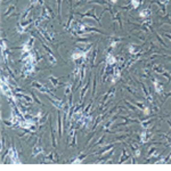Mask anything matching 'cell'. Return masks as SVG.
<instances>
[{
    "mask_svg": "<svg viewBox=\"0 0 171 171\" xmlns=\"http://www.w3.org/2000/svg\"><path fill=\"white\" fill-rule=\"evenodd\" d=\"M129 157H132V155L129 154V152L127 148H123L122 150V155H121V159L119 160V164H122L123 162H126V161H128Z\"/></svg>",
    "mask_w": 171,
    "mask_h": 171,
    "instance_id": "ba28073f",
    "label": "cell"
},
{
    "mask_svg": "<svg viewBox=\"0 0 171 171\" xmlns=\"http://www.w3.org/2000/svg\"><path fill=\"white\" fill-rule=\"evenodd\" d=\"M169 117H170V119H171V114H170V115H169Z\"/></svg>",
    "mask_w": 171,
    "mask_h": 171,
    "instance_id": "8d00e7d4",
    "label": "cell"
},
{
    "mask_svg": "<svg viewBox=\"0 0 171 171\" xmlns=\"http://www.w3.org/2000/svg\"><path fill=\"white\" fill-rule=\"evenodd\" d=\"M152 31H153V33H154V34H155V37H156V39L159 40V42H160L161 45H162V46L164 47V48H168V46H166V42H163V40H162V38H161L160 34H159V33H157V32H155L154 30H152Z\"/></svg>",
    "mask_w": 171,
    "mask_h": 171,
    "instance_id": "44dd1931",
    "label": "cell"
},
{
    "mask_svg": "<svg viewBox=\"0 0 171 171\" xmlns=\"http://www.w3.org/2000/svg\"><path fill=\"white\" fill-rule=\"evenodd\" d=\"M132 104H134L135 106H137L139 108V110H141V111H144L145 110V107H146V105L145 104H143V103H139V102H132Z\"/></svg>",
    "mask_w": 171,
    "mask_h": 171,
    "instance_id": "d4e9b609",
    "label": "cell"
},
{
    "mask_svg": "<svg viewBox=\"0 0 171 171\" xmlns=\"http://www.w3.org/2000/svg\"><path fill=\"white\" fill-rule=\"evenodd\" d=\"M8 1H9V0H7V2H8ZM4 2H6V0H4V1H2V4H4Z\"/></svg>",
    "mask_w": 171,
    "mask_h": 171,
    "instance_id": "e575fe53",
    "label": "cell"
},
{
    "mask_svg": "<svg viewBox=\"0 0 171 171\" xmlns=\"http://www.w3.org/2000/svg\"><path fill=\"white\" fill-rule=\"evenodd\" d=\"M152 79V81H153V86H154V90L160 95V96H162L163 94H164V90H163V85L161 83L159 80H156V79H154V78H151Z\"/></svg>",
    "mask_w": 171,
    "mask_h": 171,
    "instance_id": "5b68a950",
    "label": "cell"
},
{
    "mask_svg": "<svg viewBox=\"0 0 171 171\" xmlns=\"http://www.w3.org/2000/svg\"><path fill=\"white\" fill-rule=\"evenodd\" d=\"M168 33H170V34H171V30H170V31H169V32H168Z\"/></svg>",
    "mask_w": 171,
    "mask_h": 171,
    "instance_id": "d590c367",
    "label": "cell"
},
{
    "mask_svg": "<svg viewBox=\"0 0 171 171\" xmlns=\"http://www.w3.org/2000/svg\"><path fill=\"white\" fill-rule=\"evenodd\" d=\"M56 4H57V18H58L59 23H62V16H61V11H62V0H56Z\"/></svg>",
    "mask_w": 171,
    "mask_h": 171,
    "instance_id": "e0dca14e",
    "label": "cell"
},
{
    "mask_svg": "<svg viewBox=\"0 0 171 171\" xmlns=\"http://www.w3.org/2000/svg\"><path fill=\"white\" fill-rule=\"evenodd\" d=\"M163 36H164V37H166V38H168V39H169V40L171 41V34H170V33L166 32V33H163Z\"/></svg>",
    "mask_w": 171,
    "mask_h": 171,
    "instance_id": "4dcf8cb0",
    "label": "cell"
},
{
    "mask_svg": "<svg viewBox=\"0 0 171 171\" xmlns=\"http://www.w3.org/2000/svg\"><path fill=\"white\" fill-rule=\"evenodd\" d=\"M141 4H143V0H131L129 5L131 6V9H138Z\"/></svg>",
    "mask_w": 171,
    "mask_h": 171,
    "instance_id": "2e32d148",
    "label": "cell"
},
{
    "mask_svg": "<svg viewBox=\"0 0 171 171\" xmlns=\"http://www.w3.org/2000/svg\"><path fill=\"white\" fill-rule=\"evenodd\" d=\"M95 11H96V7H92L90 9V11H86V13H76V11H73L74 14L76 15H79L80 18H83V17H91V18H94L96 22H98V24H99V26H102V23H101V18H98L96 16V14H95Z\"/></svg>",
    "mask_w": 171,
    "mask_h": 171,
    "instance_id": "7a4b0ae2",
    "label": "cell"
},
{
    "mask_svg": "<svg viewBox=\"0 0 171 171\" xmlns=\"http://www.w3.org/2000/svg\"><path fill=\"white\" fill-rule=\"evenodd\" d=\"M151 15H152V11L151 8H146V9H143V11H139V17L140 18H144V20H147V18H151Z\"/></svg>",
    "mask_w": 171,
    "mask_h": 171,
    "instance_id": "9c48e42d",
    "label": "cell"
},
{
    "mask_svg": "<svg viewBox=\"0 0 171 171\" xmlns=\"http://www.w3.org/2000/svg\"><path fill=\"white\" fill-rule=\"evenodd\" d=\"M105 139H106V135H103L101 138L97 139L96 143H94V144L91 145V146H89V147L91 148V147H95V146H97V145H98V146H102V145L105 143Z\"/></svg>",
    "mask_w": 171,
    "mask_h": 171,
    "instance_id": "9a60e30c",
    "label": "cell"
},
{
    "mask_svg": "<svg viewBox=\"0 0 171 171\" xmlns=\"http://www.w3.org/2000/svg\"><path fill=\"white\" fill-rule=\"evenodd\" d=\"M114 146H115V144H110L107 145V147H104V148H102L101 151H97V152H95L94 154L96 155H104L105 153H107L110 150H112V148H114Z\"/></svg>",
    "mask_w": 171,
    "mask_h": 171,
    "instance_id": "8fae6325",
    "label": "cell"
},
{
    "mask_svg": "<svg viewBox=\"0 0 171 171\" xmlns=\"http://www.w3.org/2000/svg\"><path fill=\"white\" fill-rule=\"evenodd\" d=\"M89 87H90V78L88 79V81H87V83H86L83 87H82V89H81V92H80V104L81 106L83 105V101H85V97L86 95H87V92H88V90H89Z\"/></svg>",
    "mask_w": 171,
    "mask_h": 171,
    "instance_id": "277c9868",
    "label": "cell"
},
{
    "mask_svg": "<svg viewBox=\"0 0 171 171\" xmlns=\"http://www.w3.org/2000/svg\"><path fill=\"white\" fill-rule=\"evenodd\" d=\"M48 80L50 81V83L54 86V87H61V86H65L66 83L64 82H61V78H56V76H54V75H50L48 76Z\"/></svg>",
    "mask_w": 171,
    "mask_h": 171,
    "instance_id": "8992f818",
    "label": "cell"
},
{
    "mask_svg": "<svg viewBox=\"0 0 171 171\" xmlns=\"http://www.w3.org/2000/svg\"><path fill=\"white\" fill-rule=\"evenodd\" d=\"M42 153H43V148L39 145V140H38V143L34 145V147H33V150H32V157L42 154Z\"/></svg>",
    "mask_w": 171,
    "mask_h": 171,
    "instance_id": "30bf717a",
    "label": "cell"
},
{
    "mask_svg": "<svg viewBox=\"0 0 171 171\" xmlns=\"http://www.w3.org/2000/svg\"><path fill=\"white\" fill-rule=\"evenodd\" d=\"M1 145H2V146H1V151L4 152V150H5V137H2V143H1Z\"/></svg>",
    "mask_w": 171,
    "mask_h": 171,
    "instance_id": "f546056e",
    "label": "cell"
},
{
    "mask_svg": "<svg viewBox=\"0 0 171 171\" xmlns=\"http://www.w3.org/2000/svg\"><path fill=\"white\" fill-rule=\"evenodd\" d=\"M38 4H39V5H41V6H43V5H45V2H43V0H38Z\"/></svg>",
    "mask_w": 171,
    "mask_h": 171,
    "instance_id": "d6a6232c",
    "label": "cell"
},
{
    "mask_svg": "<svg viewBox=\"0 0 171 171\" xmlns=\"http://www.w3.org/2000/svg\"><path fill=\"white\" fill-rule=\"evenodd\" d=\"M96 86H97V75H94V81H92V97L96 95Z\"/></svg>",
    "mask_w": 171,
    "mask_h": 171,
    "instance_id": "7402d4cb",
    "label": "cell"
},
{
    "mask_svg": "<svg viewBox=\"0 0 171 171\" xmlns=\"http://www.w3.org/2000/svg\"><path fill=\"white\" fill-rule=\"evenodd\" d=\"M49 126L51 128V131H50V136H51V145L53 147H57V141H56V138H55V134H54L53 130V123H51V118L49 117Z\"/></svg>",
    "mask_w": 171,
    "mask_h": 171,
    "instance_id": "7c38bea8",
    "label": "cell"
},
{
    "mask_svg": "<svg viewBox=\"0 0 171 171\" xmlns=\"http://www.w3.org/2000/svg\"><path fill=\"white\" fill-rule=\"evenodd\" d=\"M57 130H58V139H62V132H63V129H62V115H61V111H57Z\"/></svg>",
    "mask_w": 171,
    "mask_h": 171,
    "instance_id": "52a82bcc",
    "label": "cell"
},
{
    "mask_svg": "<svg viewBox=\"0 0 171 171\" xmlns=\"http://www.w3.org/2000/svg\"><path fill=\"white\" fill-rule=\"evenodd\" d=\"M123 88H124V89H127V90H128L129 92L131 94V95H134V96H136V97H139V95H138V94H137L136 91H134V90H132V89H131V88H130V87H129L128 85H126V86H124V87H123Z\"/></svg>",
    "mask_w": 171,
    "mask_h": 171,
    "instance_id": "4316f807",
    "label": "cell"
},
{
    "mask_svg": "<svg viewBox=\"0 0 171 171\" xmlns=\"http://www.w3.org/2000/svg\"><path fill=\"white\" fill-rule=\"evenodd\" d=\"M15 8H16V5H11V6H9V8H8V9H7V11H6L5 14H4V18H5V17H7V16H9V14H11V11H14V9H15Z\"/></svg>",
    "mask_w": 171,
    "mask_h": 171,
    "instance_id": "cb8c5ba5",
    "label": "cell"
},
{
    "mask_svg": "<svg viewBox=\"0 0 171 171\" xmlns=\"http://www.w3.org/2000/svg\"><path fill=\"white\" fill-rule=\"evenodd\" d=\"M33 7H34V6H33V5H29V7H27V8H26V11H24L23 14H22V17H21L22 20H25V18H26L27 15H29V14L31 13V11H32Z\"/></svg>",
    "mask_w": 171,
    "mask_h": 171,
    "instance_id": "ac0fdd59",
    "label": "cell"
},
{
    "mask_svg": "<svg viewBox=\"0 0 171 171\" xmlns=\"http://www.w3.org/2000/svg\"><path fill=\"white\" fill-rule=\"evenodd\" d=\"M31 86H32L33 88H36L38 91L42 92V94H46V95H50V96L55 97V95H54L51 91L49 90L47 87H45V86L41 85V83H40V82H38V81H33L32 83H31Z\"/></svg>",
    "mask_w": 171,
    "mask_h": 171,
    "instance_id": "3957f363",
    "label": "cell"
},
{
    "mask_svg": "<svg viewBox=\"0 0 171 171\" xmlns=\"http://www.w3.org/2000/svg\"><path fill=\"white\" fill-rule=\"evenodd\" d=\"M156 151H157V148H156V147H151L150 151H148V153H147V156H148V157H151V156H153V155H154V153H155V152H156Z\"/></svg>",
    "mask_w": 171,
    "mask_h": 171,
    "instance_id": "f1b7e54d",
    "label": "cell"
},
{
    "mask_svg": "<svg viewBox=\"0 0 171 171\" xmlns=\"http://www.w3.org/2000/svg\"><path fill=\"white\" fill-rule=\"evenodd\" d=\"M124 103H126V105L129 107V110H131V111H134V112H138L139 108H137V106H134V105H132V103L128 102L127 99H124Z\"/></svg>",
    "mask_w": 171,
    "mask_h": 171,
    "instance_id": "ffe728a7",
    "label": "cell"
},
{
    "mask_svg": "<svg viewBox=\"0 0 171 171\" xmlns=\"http://www.w3.org/2000/svg\"><path fill=\"white\" fill-rule=\"evenodd\" d=\"M38 4V0H30V5L36 6Z\"/></svg>",
    "mask_w": 171,
    "mask_h": 171,
    "instance_id": "1f68e13d",
    "label": "cell"
},
{
    "mask_svg": "<svg viewBox=\"0 0 171 171\" xmlns=\"http://www.w3.org/2000/svg\"><path fill=\"white\" fill-rule=\"evenodd\" d=\"M70 146H72L73 148H75L76 147V134H73V136H72V143L70 144Z\"/></svg>",
    "mask_w": 171,
    "mask_h": 171,
    "instance_id": "83f0119b",
    "label": "cell"
},
{
    "mask_svg": "<svg viewBox=\"0 0 171 171\" xmlns=\"http://www.w3.org/2000/svg\"><path fill=\"white\" fill-rule=\"evenodd\" d=\"M152 71L155 72V73H157V74L163 75V76L166 79V81H168V83L171 81V73L168 71V70L164 69V66H162V64H153V66H152Z\"/></svg>",
    "mask_w": 171,
    "mask_h": 171,
    "instance_id": "6da1fadb",
    "label": "cell"
},
{
    "mask_svg": "<svg viewBox=\"0 0 171 171\" xmlns=\"http://www.w3.org/2000/svg\"><path fill=\"white\" fill-rule=\"evenodd\" d=\"M130 2H131V0H127V4H128V5L130 4Z\"/></svg>",
    "mask_w": 171,
    "mask_h": 171,
    "instance_id": "836d02e7",
    "label": "cell"
},
{
    "mask_svg": "<svg viewBox=\"0 0 171 171\" xmlns=\"http://www.w3.org/2000/svg\"><path fill=\"white\" fill-rule=\"evenodd\" d=\"M138 50H139V46H137V45L130 43L128 46V53L130 55H136V54L138 53Z\"/></svg>",
    "mask_w": 171,
    "mask_h": 171,
    "instance_id": "4fadbf2b",
    "label": "cell"
},
{
    "mask_svg": "<svg viewBox=\"0 0 171 171\" xmlns=\"http://www.w3.org/2000/svg\"><path fill=\"white\" fill-rule=\"evenodd\" d=\"M46 160L53 161L54 163H57V162H58V161H59V159H58V154H57V153H54V152H51L50 154L46 156Z\"/></svg>",
    "mask_w": 171,
    "mask_h": 171,
    "instance_id": "5bb4252c",
    "label": "cell"
},
{
    "mask_svg": "<svg viewBox=\"0 0 171 171\" xmlns=\"http://www.w3.org/2000/svg\"><path fill=\"white\" fill-rule=\"evenodd\" d=\"M30 95H31V96H32V98H33V99L36 101V103H38L39 105H43V104H42V102H41V101H40V99L38 98V97H37V95H36V94H34L33 91H30Z\"/></svg>",
    "mask_w": 171,
    "mask_h": 171,
    "instance_id": "484cf974",
    "label": "cell"
},
{
    "mask_svg": "<svg viewBox=\"0 0 171 171\" xmlns=\"http://www.w3.org/2000/svg\"><path fill=\"white\" fill-rule=\"evenodd\" d=\"M41 45H42V48L45 49L46 51H47V54H48V55H50V56H54V53L51 51V49L49 48V47L47 46V45H46V43H43L42 40H41Z\"/></svg>",
    "mask_w": 171,
    "mask_h": 171,
    "instance_id": "603a6c76",
    "label": "cell"
},
{
    "mask_svg": "<svg viewBox=\"0 0 171 171\" xmlns=\"http://www.w3.org/2000/svg\"><path fill=\"white\" fill-rule=\"evenodd\" d=\"M97 54H98V49L94 48V51H92V57H91V67L95 66V62H96V57H97Z\"/></svg>",
    "mask_w": 171,
    "mask_h": 171,
    "instance_id": "d6986e66",
    "label": "cell"
}]
</instances>
